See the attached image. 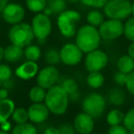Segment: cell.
I'll list each match as a JSON object with an SVG mask.
<instances>
[{"label": "cell", "instance_id": "6da1fadb", "mask_svg": "<svg viewBox=\"0 0 134 134\" xmlns=\"http://www.w3.org/2000/svg\"><path fill=\"white\" fill-rule=\"evenodd\" d=\"M69 97L60 85H56L46 91L44 104L52 114L55 116L63 115L68 109Z\"/></svg>", "mask_w": 134, "mask_h": 134}, {"label": "cell", "instance_id": "7a4b0ae2", "mask_svg": "<svg viewBox=\"0 0 134 134\" xmlns=\"http://www.w3.org/2000/svg\"><path fill=\"white\" fill-rule=\"evenodd\" d=\"M100 41L98 29L89 24L80 27L75 34V44L84 53H88L98 49Z\"/></svg>", "mask_w": 134, "mask_h": 134}, {"label": "cell", "instance_id": "3957f363", "mask_svg": "<svg viewBox=\"0 0 134 134\" xmlns=\"http://www.w3.org/2000/svg\"><path fill=\"white\" fill-rule=\"evenodd\" d=\"M81 20V15L75 10H64L57 18V27L65 38H73L77 32V25Z\"/></svg>", "mask_w": 134, "mask_h": 134}, {"label": "cell", "instance_id": "277c9868", "mask_svg": "<svg viewBox=\"0 0 134 134\" xmlns=\"http://www.w3.org/2000/svg\"><path fill=\"white\" fill-rule=\"evenodd\" d=\"M34 34L32 31L31 25L26 22H20L12 25L8 31V39L11 44L25 48L31 44L34 40Z\"/></svg>", "mask_w": 134, "mask_h": 134}, {"label": "cell", "instance_id": "5b68a950", "mask_svg": "<svg viewBox=\"0 0 134 134\" xmlns=\"http://www.w3.org/2000/svg\"><path fill=\"white\" fill-rule=\"evenodd\" d=\"M103 8L105 16L111 19L123 20L131 15L130 0H108Z\"/></svg>", "mask_w": 134, "mask_h": 134}, {"label": "cell", "instance_id": "8992f818", "mask_svg": "<svg viewBox=\"0 0 134 134\" xmlns=\"http://www.w3.org/2000/svg\"><path fill=\"white\" fill-rule=\"evenodd\" d=\"M82 108L84 112L94 119L100 118L106 109V98L101 94L91 93L84 98Z\"/></svg>", "mask_w": 134, "mask_h": 134}, {"label": "cell", "instance_id": "52a82bcc", "mask_svg": "<svg viewBox=\"0 0 134 134\" xmlns=\"http://www.w3.org/2000/svg\"><path fill=\"white\" fill-rule=\"evenodd\" d=\"M31 28L34 37L40 41H46L52 32V21L44 13H37L31 21Z\"/></svg>", "mask_w": 134, "mask_h": 134}, {"label": "cell", "instance_id": "ba28073f", "mask_svg": "<svg viewBox=\"0 0 134 134\" xmlns=\"http://www.w3.org/2000/svg\"><path fill=\"white\" fill-rule=\"evenodd\" d=\"M98 31L101 39L113 41L123 35L124 24L119 19H108V20H104V22L98 27Z\"/></svg>", "mask_w": 134, "mask_h": 134}, {"label": "cell", "instance_id": "9c48e42d", "mask_svg": "<svg viewBox=\"0 0 134 134\" xmlns=\"http://www.w3.org/2000/svg\"><path fill=\"white\" fill-rule=\"evenodd\" d=\"M84 52L75 43H65L60 50L61 62L67 66H75L81 63Z\"/></svg>", "mask_w": 134, "mask_h": 134}, {"label": "cell", "instance_id": "30bf717a", "mask_svg": "<svg viewBox=\"0 0 134 134\" xmlns=\"http://www.w3.org/2000/svg\"><path fill=\"white\" fill-rule=\"evenodd\" d=\"M108 63V54L104 51L98 50V49L86 53L85 58V67L89 73L100 72L107 66Z\"/></svg>", "mask_w": 134, "mask_h": 134}, {"label": "cell", "instance_id": "8fae6325", "mask_svg": "<svg viewBox=\"0 0 134 134\" xmlns=\"http://www.w3.org/2000/svg\"><path fill=\"white\" fill-rule=\"evenodd\" d=\"M60 79V73L54 65L48 64L44 66L42 69L39 70L36 76L38 86H41L44 89L48 90L49 88L56 86Z\"/></svg>", "mask_w": 134, "mask_h": 134}, {"label": "cell", "instance_id": "7c38bea8", "mask_svg": "<svg viewBox=\"0 0 134 134\" xmlns=\"http://www.w3.org/2000/svg\"><path fill=\"white\" fill-rule=\"evenodd\" d=\"M1 14L5 22L10 25H15L23 21L25 18V9L20 4L8 3Z\"/></svg>", "mask_w": 134, "mask_h": 134}, {"label": "cell", "instance_id": "4fadbf2b", "mask_svg": "<svg viewBox=\"0 0 134 134\" xmlns=\"http://www.w3.org/2000/svg\"><path fill=\"white\" fill-rule=\"evenodd\" d=\"M29 120L34 124H41L48 119L50 110L44 103H32L28 108Z\"/></svg>", "mask_w": 134, "mask_h": 134}, {"label": "cell", "instance_id": "5bb4252c", "mask_svg": "<svg viewBox=\"0 0 134 134\" xmlns=\"http://www.w3.org/2000/svg\"><path fill=\"white\" fill-rule=\"evenodd\" d=\"M94 118L86 114V112H80L75 116L74 119V127L75 131L79 134H90L95 128Z\"/></svg>", "mask_w": 134, "mask_h": 134}, {"label": "cell", "instance_id": "9a60e30c", "mask_svg": "<svg viewBox=\"0 0 134 134\" xmlns=\"http://www.w3.org/2000/svg\"><path fill=\"white\" fill-rule=\"evenodd\" d=\"M39 70V65L36 62L27 61L17 67L15 75L21 80H30L37 76Z\"/></svg>", "mask_w": 134, "mask_h": 134}, {"label": "cell", "instance_id": "2e32d148", "mask_svg": "<svg viewBox=\"0 0 134 134\" xmlns=\"http://www.w3.org/2000/svg\"><path fill=\"white\" fill-rule=\"evenodd\" d=\"M24 56L23 48L19 46H16L14 44L8 45L6 48H4V58L3 59L9 63H18L21 60V58Z\"/></svg>", "mask_w": 134, "mask_h": 134}, {"label": "cell", "instance_id": "e0dca14e", "mask_svg": "<svg viewBox=\"0 0 134 134\" xmlns=\"http://www.w3.org/2000/svg\"><path fill=\"white\" fill-rule=\"evenodd\" d=\"M15 103L12 99L6 98L0 100V123L8 120L15 110Z\"/></svg>", "mask_w": 134, "mask_h": 134}, {"label": "cell", "instance_id": "ac0fdd59", "mask_svg": "<svg viewBox=\"0 0 134 134\" xmlns=\"http://www.w3.org/2000/svg\"><path fill=\"white\" fill-rule=\"evenodd\" d=\"M117 66L119 72L129 75L134 71V60L130 55L125 54L120 56L118 60Z\"/></svg>", "mask_w": 134, "mask_h": 134}, {"label": "cell", "instance_id": "d6986e66", "mask_svg": "<svg viewBox=\"0 0 134 134\" xmlns=\"http://www.w3.org/2000/svg\"><path fill=\"white\" fill-rule=\"evenodd\" d=\"M105 77L100 72H91L86 77V84L93 89H98L104 85Z\"/></svg>", "mask_w": 134, "mask_h": 134}, {"label": "cell", "instance_id": "ffe728a7", "mask_svg": "<svg viewBox=\"0 0 134 134\" xmlns=\"http://www.w3.org/2000/svg\"><path fill=\"white\" fill-rule=\"evenodd\" d=\"M108 99L110 104H112L113 106L118 107L124 104L126 97H125L124 92L121 89L114 88V89L109 91V93L108 95Z\"/></svg>", "mask_w": 134, "mask_h": 134}, {"label": "cell", "instance_id": "44dd1931", "mask_svg": "<svg viewBox=\"0 0 134 134\" xmlns=\"http://www.w3.org/2000/svg\"><path fill=\"white\" fill-rule=\"evenodd\" d=\"M46 89L42 88L40 86H35L29 92V98L32 103H42L44 102L45 96H46Z\"/></svg>", "mask_w": 134, "mask_h": 134}, {"label": "cell", "instance_id": "7402d4cb", "mask_svg": "<svg viewBox=\"0 0 134 134\" xmlns=\"http://www.w3.org/2000/svg\"><path fill=\"white\" fill-rule=\"evenodd\" d=\"M123 118H124L123 112L121 110L118 109V108H114V109H111L107 114L106 120L107 123L110 127H112V126H117V125H120L123 121Z\"/></svg>", "mask_w": 134, "mask_h": 134}, {"label": "cell", "instance_id": "603a6c76", "mask_svg": "<svg viewBox=\"0 0 134 134\" xmlns=\"http://www.w3.org/2000/svg\"><path fill=\"white\" fill-rule=\"evenodd\" d=\"M11 134H38V130L32 123L25 122L22 124H16L12 129Z\"/></svg>", "mask_w": 134, "mask_h": 134}, {"label": "cell", "instance_id": "cb8c5ba5", "mask_svg": "<svg viewBox=\"0 0 134 134\" xmlns=\"http://www.w3.org/2000/svg\"><path fill=\"white\" fill-rule=\"evenodd\" d=\"M86 21L89 25L97 28L104 22V15L97 9H93L86 14Z\"/></svg>", "mask_w": 134, "mask_h": 134}, {"label": "cell", "instance_id": "d4e9b609", "mask_svg": "<svg viewBox=\"0 0 134 134\" xmlns=\"http://www.w3.org/2000/svg\"><path fill=\"white\" fill-rule=\"evenodd\" d=\"M24 57L26 58L27 61L37 62L41 56V50L37 45L30 44L27 47H25L24 50Z\"/></svg>", "mask_w": 134, "mask_h": 134}, {"label": "cell", "instance_id": "484cf974", "mask_svg": "<svg viewBox=\"0 0 134 134\" xmlns=\"http://www.w3.org/2000/svg\"><path fill=\"white\" fill-rule=\"evenodd\" d=\"M11 119L16 124H22L29 121L28 110L24 108H16L11 115Z\"/></svg>", "mask_w": 134, "mask_h": 134}, {"label": "cell", "instance_id": "4316f807", "mask_svg": "<svg viewBox=\"0 0 134 134\" xmlns=\"http://www.w3.org/2000/svg\"><path fill=\"white\" fill-rule=\"evenodd\" d=\"M29 10L34 13H41L47 7V0H26Z\"/></svg>", "mask_w": 134, "mask_h": 134}, {"label": "cell", "instance_id": "83f0119b", "mask_svg": "<svg viewBox=\"0 0 134 134\" xmlns=\"http://www.w3.org/2000/svg\"><path fill=\"white\" fill-rule=\"evenodd\" d=\"M47 7L53 14H61L66 10V0H47Z\"/></svg>", "mask_w": 134, "mask_h": 134}, {"label": "cell", "instance_id": "f1b7e54d", "mask_svg": "<svg viewBox=\"0 0 134 134\" xmlns=\"http://www.w3.org/2000/svg\"><path fill=\"white\" fill-rule=\"evenodd\" d=\"M61 87L65 91L67 95H70L72 93H75L78 90V85L77 82L73 78H66L62 82L60 85Z\"/></svg>", "mask_w": 134, "mask_h": 134}, {"label": "cell", "instance_id": "f546056e", "mask_svg": "<svg viewBox=\"0 0 134 134\" xmlns=\"http://www.w3.org/2000/svg\"><path fill=\"white\" fill-rule=\"evenodd\" d=\"M123 35L130 42L134 41V17L130 18V19H128L126 20V22L124 24Z\"/></svg>", "mask_w": 134, "mask_h": 134}, {"label": "cell", "instance_id": "4dcf8cb0", "mask_svg": "<svg viewBox=\"0 0 134 134\" xmlns=\"http://www.w3.org/2000/svg\"><path fill=\"white\" fill-rule=\"evenodd\" d=\"M45 60L50 65H55L61 62L60 51L56 49H49L45 52Z\"/></svg>", "mask_w": 134, "mask_h": 134}, {"label": "cell", "instance_id": "1f68e13d", "mask_svg": "<svg viewBox=\"0 0 134 134\" xmlns=\"http://www.w3.org/2000/svg\"><path fill=\"white\" fill-rule=\"evenodd\" d=\"M122 125L129 130H134V108H130L126 114H124Z\"/></svg>", "mask_w": 134, "mask_h": 134}, {"label": "cell", "instance_id": "d6a6232c", "mask_svg": "<svg viewBox=\"0 0 134 134\" xmlns=\"http://www.w3.org/2000/svg\"><path fill=\"white\" fill-rule=\"evenodd\" d=\"M12 69L8 64L0 63V82L3 83L7 80H9L12 77Z\"/></svg>", "mask_w": 134, "mask_h": 134}, {"label": "cell", "instance_id": "836d02e7", "mask_svg": "<svg viewBox=\"0 0 134 134\" xmlns=\"http://www.w3.org/2000/svg\"><path fill=\"white\" fill-rule=\"evenodd\" d=\"M80 1L85 6L93 8L95 9H98V8H104L108 0H80Z\"/></svg>", "mask_w": 134, "mask_h": 134}, {"label": "cell", "instance_id": "e575fe53", "mask_svg": "<svg viewBox=\"0 0 134 134\" xmlns=\"http://www.w3.org/2000/svg\"><path fill=\"white\" fill-rule=\"evenodd\" d=\"M58 129H59L60 134H76L74 124L71 123H63L58 127Z\"/></svg>", "mask_w": 134, "mask_h": 134}, {"label": "cell", "instance_id": "d590c367", "mask_svg": "<svg viewBox=\"0 0 134 134\" xmlns=\"http://www.w3.org/2000/svg\"><path fill=\"white\" fill-rule=\"evenodd\" d=\"M127 79H128V75L122 73V72L118 71L117 73L114 75V82L119 86H125L127 82Z\"/></svg>", "mask_w": 134, "mask_h": 134}, {"label": "cell", "instance_id": "8d00e7d4", "mask_svg": "<svg viewBox=\"0 0 134 134\" xmlns=\"http://www.w3.org/2000/svg\"><path fill=\"white\" fill-rule=\"evenodd\" d=\"M108 134H129V130L123 125H117L110 127Z\"/></svg>", "mask_w": 134, "mask_h": 134}, {"label": "cell", "instance_id": "74e56055", "mask_svg": "<svg viewBox=\"0 0 134 134\" xmlns=\"http://www.w3.org/2000/svg\"><path fill=\"white\" fill-rule=\"evenodd\" d=\"M125 86L129 93L134 96V71L128 75V79Z\"/></svg>", "mask_w": 134, "mask_h": 134}, {"label": "cell", "instance_id": "f35d334b", "mask_svg": "<svg viewBox=\"0 0 134 134\" xmlns=\"http://www.w3.org/2000/svg\"><path fill=\"white\" fill-rule=\"evenodd\" d=\"M0 127H1V130H3V131L9 132L11 130V124H10V122L8 120L0 123Z\"/></svg>", "mask_w": 134, "mask_h": 134}, {"label": "cell", "instance_id": "ab89813d", "mask_svg": "<svg viewBox=\"0 0 134 134\" xmlns=\"http://www.w3.org/2000/svg\"><path fill=\"white\" fill-rule=\"evenodd\" d=\"M68 97H69L70 102H77L79 100V98H80V93L77 90L75 93H72L70 95H68Z\"/></svg>", "mask_w": 134, "mask_h": 134}, {"label": "cell", "instance_id": "60d3db41", "mask_svg": "<svg viewBox=\"0 0 134 134\" xmlns=\"http://www.w3.org/2000/svg\"><path fill=\"white\" fill-rule=\"evenodd\" d=\"M43 134H60L59 129L57 127H48L46 130H44V133Z\"/></svg>", "mask_w": 134, "mask_h": 134}, {"label": "cell", "instance_id": "b9f144b4", "mask_svg": "<svg viewBox=\"0 0 134 134\" xmlns=\"http://www.w3.org/2000/svg\"><path fill=\"white\" fill-rule=\"evenodd\" d=\"M8 95H9V93H8V89L4 87H0V100L8 98Z\"/></svg>", "mask_w": 134, "mask_h": 134}, {"label": "cell", "instance_id": "7bdbcfd3", "mask_svg": "<svg viewBox=\"0 0 134 134\" xmlns=\"http://www.w3.org/2000/svg\"><path fill=\"white\" fill-rule=\"evenodd\" d=\"M2 86H3V87H4V88L9 90L10 88H12L14 86V81L12 80V79L7 80V81H5V82L2 83Z\"/></svg>", "mask_w": 134, "mask_h": 134}, {"label": "cell", "instance_id": "ee69618b", "mask_svg": "<svg viewBox=\"0 0 134 134\" xmlns=\"http://www.w3.org/2000/svg\"><path fill=\"white\" fill-rule=\"evenodd\" d=\"M128 55H130L134 60V41H132L128 47Z\"/></svg>", "mask_w": 134, "mask_h": 134}, {"label": "cell", "instance_id": "f6af8a7d", "mask_svg": "<svg viewBox=\"0 0 134 134\" xmlns=\"http://www.w3.org/2000/svg\"><path fill=\"white\" fill-rule=\"evenodd\" d=\"M8 0H0V13L2 12V10L4 9L5 7L8 5Z\"/></svg>", "mask_w": 134, "mask_h": 134}, {"label": "cell", "instance_id": "bcb514c9", "mask_svg": "<svg viewBox=\"0 0 134 134\" xmlns=\"http://www.w3.org/2000/svg\"><path fill=\"white\" fill-rule=\"evenodd\" d=\"M42 13H44L45 15L49 16V17H50L51 15H52V14H53V13H52V11L50 9V8H48V7H46V8H45V9L43 10V12H42Z\"/></svg>", "mask_w": 134, "mask_h": 134}, {"label": "cell", "instance_id": "7dc6e473", "mask_svg": "<svg viewBox=\"0 0 134 134\" xmlns=\"http://www.w3.org/2000/svg\"><path fill=\"white\" fill-rule=\"evenodd\" d=\"M4 58V48L2 46H0V62L2 61Z\"/></svg>", "mask_w": 134, "mask_h": 134}, {"label": "cell", "instance_id": "c3c4849f", "mask_svg": "<svg viewBox=\"0 0 134 134\" xmlns=\"http://www.w3.org/2000/svg\"><path fill=\"white\" fill-rule=\"evenodd\" d=\"M131 15L134 17V3L131 4Z\"/></svg>", "mask_w": 134, "mask_h": 134}, {"label": "cell", "instance_id": "681fc988", "mask_svg": "<svg viewBox=\"0 0 134 134\" xmlns=\"http://www.w3.org/2000/svg\"><path fill=\"white\" fill-rule=\"evenodd\" d=\"M0 134H11L9 132H6V131H3V130H0Z\"/></svg>", "mask_w": 134, "mask_h": 134}, {"label": "cell", "instance_id": "f907efd6", "mask_svg": "<svg viewBox=\"0 0 134 134\" xmlns=\"http://www.w3.org/2000/svg\"><path fill=\"white\" fill-rule=\"evenodd\" d=\"M67 1H69V2H72V3H76V2H78V1H80V0H67Z\"/></svg>", "mask_w": 134, "mask_h": 134}, {"label": "cell", "instance_id": "816d5d0a", "mask_svg": "<svg viewBox=\"0 0 134 134\" xmlns=\"http://www.w3.org/2000/svg\"><path fill=\"white\" fill-rule=\"evenodd\" d=\"M129 134H134V130H131V131H129Z\"/></svg>", "mask_w": 134, "mask_h": 134}, {"label": "cell", "instance_id": "f5cc1de1", "mask_svg": "<svg viewBox=\"0 0 134 134\" xmlns=\"http://www.w3.org/2000/svg\"><path fill=\"white\" fill-rule=\"evenodd\" d=\"M1 85H2V83H1V82H0V87H1Z\"/></svg>", "mask_w": 134, "mask_h": 134}, {"label": "cell", "instance_id": "db71d44e", "mask_svg": "<svg viewBox=\"0 0 134 134\" xmlns=\"http://www.w3.org/2000/svg\"><path fill=\"white\" fill-rule=\"evenodd\" d=\"M77 134H79V133H77Z\"/></svg>", "mask_w": 134, "mask_h": 134}]
</instances>
